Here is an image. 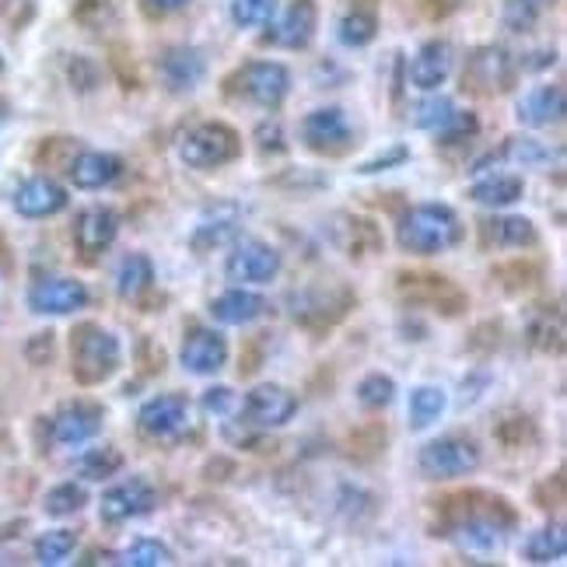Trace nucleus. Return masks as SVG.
Wrapping results in <instances>:
<instances>
[{
    "instance_id": "1",
    "label": "nucleus",
    "mask_w": 567,
    "mask_h": 567,
    "mask_svg": "<svg viewBox=\"0 0 567 567\" xmlns=\"http://www.w3.org/2000/svg\"><path fill=\"white\" fill-rule=\"evenodd\" d=\"M518 526V512L508 497L491 491H460L439 501V522L431 536L460 543L463 550L491 554Z\"/></svg>"
},
{
    "instance_id": "2",
    "label": "nucleus",
    "mask_w": 567,
    "mask_h": 567,
    "mask_svg": "<svg viewBox=\"0 0 567 567\" xmlns=\"http://www.w3.org/2000/svg\"><path fill=\"white\" fill-rule=\"evenodd\" d=\"M396 243L410 256H439L463 243V221L445 204L410 207L396 225Z\"/></svg>"
},
{
    "instance_id": "3",
    "label": "nucleus",
    "mask_w": 567,
    "mask_h": 567,
    "mask_svg": "<svg viewBox=\"0 0 567 567\" xmlns=\"http://www.w3.org/2000/svg\"><path fill=\"white\" fill-rule=\"evenodd\" d=\"M123 361L120 340L102 330L99 322H78L71 333V375L78 385H102L116 375Z\"/></svg>"
},
{
    "instance_id": "4",
    "label": "nucleus",
    "mask_w": 567,
    "mask_h": 567,
    "mask_svg": "<svg viewBox=\"0 0 567 567\" xmlns=\"http://www.w3.org/2000/svg\"><path fill=\"white\" fill-rule=\"evenodd\" d=\"M358 305V295L347 284H319V288H305L291 298V316L298 326L312 333L333 330L340 319H347Z\"/></svg>"
},
{
    "instance_id": "5",
    "label": "nucleus",
    "mask_w": 567,
    "mask_h": 567,
    "mask_svg": "<svg viewBox=\"0 0 567 567\" xmlns=\"http://www.w3.org/2000/svg\"><path fill=\"white\" fill-rule=\"evenodd\" d=\"M238 155H243V137L228 123H200L179 144V158L196 172L231 165Z\"/></svg>"
},
{
    "instance_id": "6",
    "label": "nucleus",
    "mask_w": 567,
    "mask_h": 567,
    "mask_svg": "<svg viewBox=\"0 0 567 567\" xmlns=\"http://www.w3.org/2000/svg\"><path fill=\"white\" fill-rule=\"evenodd\" d=\"M291 92V71L277 60H252L228 78V95L252 102L259 109H280Z\"/></svg>"
},
{
    "instance_id": "7",
    "label": "nucleus",
    "mask_w": 567,
    "mask_h": 567,
    "mask_svg": "<svg viewBox=\"0 0 567 567\" xmlns=\"http://www.w3.org/2000/svg\"><path fill=\"white\" fill-rule=\"evenodd\" d=\"M396 291L406 305H413V309H431L439 316H463L466 312V291L460 288V284H452L449 277L442 274H396Z\"/></svg>"
},
{
    "instance_id": "8",
    "label": "nucleus",
    "mask_w": 567,
    "mask_h": 567,
    "mask_svg": "<svg viewBox=\"0 0 567 567\" xmlns=\"http://www.w3.org/2000/svg\"><path fill=\"white\" fill-rule=\"evenodd\" d=\"M518 74V63L505 47H476L466 56L463 68V92L480 95V99H494L505 95Z\"/></svg>"
},
{
    "instance_id": "9",
    "label": "nucleus",
    "mask_w": 567,
    "mask_h": 567,
    "mask_svg": "<svg viewBox=\"0 0 567 567\" xmlns=\"http://www.w3.org/2000/svg\"><path fill=\"white\" fill-rule=\"evenodd\" d=\"M417 466L427 480H455L480 470V449L466 434H445L421 449Z\"/></svg>"
},
{
    "instance_id": "10",
    "label": "nucleus",
    "mask_w": 567,
    "mask_h": 567,
    "mask_svg": "<svg viewBox=\"0 0 567 567\" xmlns=\"http://www.w3.org/2000/svg\"><path fill=\"white\" fill-rule=\"evenodd\" d=\"M301 141L309 151L316 155H343V151H351L354 144V134H351V123H347L343 109L330 105V109H316L301 120Z\"/></svg>"
},
{
    "instance_id": "11",
    "label": "nucleus",
    "mask_w": 567,
    "mask_h": 567,
    "mask_svg": "<svg viewBox=\"0 0 567 567\" xmlns=\"http://www.w3.org/2000/svg\"><path fill=\"white\" fill-rule=\"evenodd\" d=\"M280 252L270 243H259V238H246L228 252L225 277L231 284H270L280 274Z\"/></svg>"
},
{
    "instance_id": "12",
    "label": "nucleus",
    "mask_w": 567,
    "mask_h": 567,
    "mask_svg": "<svg viewBox=\"0 0 567 567\" xmlns=\"http://www.w3.org/2000/svg\"><path fill=\"white\" fill-rule=\"evenodd\" d=\"M189 421V400L179 392H165V396L147 400L137 413V427L151 442H172L179 439Z\"/></svg>"
},
{
    "instance_id": "13",
    "label": "nucleus",
    "mask_w": 567,
    "mask_h": 567,
    "mask_svg": "<svg viewBox=\"0 0 567 567\" xmlns=\"http://www.w3.org/2000/svg\"><path fill=\"white\" fill-rule=\"evenodd\" d=\"M102 406L92 403V400H71L63 403L53 421H50V439L53 445H63V449H74V445H84L89 439L102 431Z\"/></svg>"
},
{
    "instance_id": "14",
    "label": "nucleus",
    "mask_w": 567,
    "mask_h": 567,
    "mask_svg": "<svg viewBox=\"0 0 567 567\" xmlns=\"http://www.w3.org/2000/svg\"><path fill=\"white\" fill-rule=\"evenodd\" d=\"M155 487L147 484V480L134 476V480H126V484H116V487H109L99 501V515L105 526H123V522L130 518H141L147 515L151 508H155Z\"/></svg>"
},
{
    "instance_id": "15",
    "label": "nucleus",
    "mask_w": 567,
    "mask_h": 567,
    "mask_svg": "<svg viewBox=\"0 0 567 567\" xmlns=\"http://www.w3.org/2000/svg\"><path fill=\"white\" fill-rule=\"evenodd\" d=\"M89 305V288L74 277H42L29 288V309L39 316H71Z\"/></svg>"
},
{
    "instance_id": "16",
    "label": "nucleus",
    "mask_w": 567,
    "mask_h": 567,
    "mask_svg": "<svg viewBox=\"0 0 567 567\" xmlns=\"http://www.w3.org/2000/svg\"><path fill=\"white\" fill-rule=\"evenodd\" d=\"M120 235V214L113 207H89L74 217V249L84 264L99 259Z\"/></svg>"
},
{
    "instance_id": "17",
    "label": "nucleus",
    "mask_w": 567,
    "mask_h": 567,
    "mask_svg": "<svg viewBox=\"0 0 567 567\" xmlns=\"http://www.w3.org/2000/svg\"><path fill=\"white\" fill-rule=\"evenodd\" d=\"M295 413H298V396L274 382L256 385L243 403V417L252 427H284Z\"/></svg>"
},
{
    "instance_id": "18",
    "label": "nucleus",
    "mask_w": 567,
    "mask_h": 567,
    "mask_svg": "<svg viewBox=\"0 0 567 567\" xmlns=\"http://www.w3.org/2000/svg\"><path fill=\"white\" fill-rule=\"evenodd\" d=\"M179 361L189 375H217L228 364V340L207 326H193L183 337Z\"/></svg>"
},
{
    "instance_id": "19",
    "label": "nucleus",
    "mask_w": 567,
    "mask_h": 567,
    "mask_svg": "<svg viewBox=\"0 0 567 567\" xmlns=\"http://www.w3.org/2000/svg\"><path fill=\"white\" fill-rule=\"evenodd\" d=\"M330 235L333 243L351 256L358 259V264H364V259H372L385 249V238L379 231L375 221H368V217H354V214H337L333 225H330Z\"/></svg>"
},
{
    "instance_id": "20",
    "label": "nucleus",
    "mask_w": 567,
    "mask_h": 567,
    "mask_svg": "<svg viewBox=\"0 0 567 567\" xmlns=\"http://www.w3.org/2000/svg\"><path fill=\"white\" fill-rule=\"evenodd\" d=\"M476 231L484 249H533L539 243L536 225L529 217H515V214L484 217V221H476Z\"/></svg>"
},
{
    "instance_id": "21",
    "label": "nucleus",
    "mask_w": 567,
    "mask_h": 567,
    "mask_svg": "<svg viewBox=\"0 0 567 567\" xmlns=\"http://www.w3.org/2000/svg\"><path fill=\"white\" fill-rule=\"evenodd\" d=\"M158 74L168 92H193L207 74V60L193 47H172L158 60Z\"/></svg>"
},
{
    "instance_id": "22",
    "label": "nucleus",
    "mask_w": 567,
    "mask_h": 567,
    "mask_svg": "<svg viewBox=\"0 0 567 567\" xmlns=\"http://www.w3.org/2000/svg\"><path fill=\"white\" fill-rule=\"evenodd\" d=\"M452 60H455L452 42H445V39L424 42V47L417 50V56H413V63H410V84H413V89H421V92H434L452 74Z\"/></svg>"
},
{
    "instance_id": "23",
    "label": "nucleus",
    "mask_w": 567,
    "mask_h": 567,
    "mask_svg": "<svg viewBox=\"0 0 567 567\" xmlns=\"http://www.w3.org/2000/svg\"><path fill=\"white\" fill-rule=\"evenodd\" d=\"M316 29H319L316 0H295V4L288 8V14L280 18V25L267 35V42L284 47V50H305L316 39Z\"/></svg>"
},
{
    "instance_id": "24",
    "label": "nucleus",
    "mask_w": 567,
    "mask_h": 567,
    "mask_svg": "<svg viewBox=\"0 0 567 567\" xmlns=\"http://www.w3.org/2000/svg\"><path fill=\"white\" fill-rule=\"evenodd\" d=\"M68 207V189L50 176H35L29 183H21L14 193V210L21 217H53Z\"/></svg>"
},
{
    "instance_id": "25",
    "label": "nucleus",
    "mask_w": 567,
    "mask_h": 567,
    "mask_svg": "<svg viewBox=\"0 0 567 567\" xmlns=\"http://www.w3.org/2000/svg\"><path fill=\"white\" fill-rule=\"evenodd\" d=\"M120 172L123 162L116 155H105V151H81L68 165V176L78 189H102L109 183H116Z\"/></svg>"
},
{
    "instance_id": "26",
    "label": "nucleus",
    "mask_w": 567,
    "mask_h": 567,
    "mask_svg": "<svg viewBox=\"0 0 567 567\" xmlns=\"http://www.w3.org/2000/svg\"><path fill=\"white\" fill-rule=\"evenodd\" d=\"M267 309H270L267 298L256 291H246V288H231L210 301V316L225 326H249L256 319H264Z\"/></svg>"
},
{
    "instance_id": "27",
    "label": "nucleus",
    "mask_w": 567,
    "mask_h": 567,
    "mask_svg": "<svg viewBox=\"0 0 567 567\" xmlns=\"http://www.w3.org/2000/svg\"><path fill=\"white\" fill-rule=\"evenodd\" d=\"M518 123L526 126H550V123H560L564 120V89L560 84H539L533 89L526 99L518 102Z\"/></svg>"
},
{
    "instance_id": "28",
    "label": "nucleus",
    "mask_w": 567,
    "mask_h": 567,
    "mask_svg": "<svg viewBox=\"0 0 567 567\" xmlns=\"http://www.w3.org/2000/svg\"><path fill=\"white\" fill-rule=\"evenodd\" d=\"M501 162L543 165V162H550V151L543 147L539 141H533V137H508L505 147H501V151H491V155H487V158H480L470 172H487L491 165H501Z\"/></svg>"
},
{
    "instance_id": "29",
    "label": "nucleus",
    "mask_w": 567,
    "mask_h": 567,
    "mask_svg": "<svg viewBox=\"0 0 567 567\" xmlns=\"http://www.w3.org/2000/svg\"><path fill=\"white\" fill-rule=\"evenodd\" d=\"M522 193H526L522 176H487L470 186V200L484 207H512L522 200Z\"/></svg>"
},
{
    "instance_id": "30",
    "label": "nucleus",
    "mask_w": 567,
    "mask_h": 567,
    "mask_svg": "<svg viewBox=\"0 0 567 567\" xmlns=\"http://www.w3.org/2000/svg\"><path fill=\"white\" fill-rule=\"evenodd\" d=\"M151 288H155V267H151V259L147 256H126L120 270H116V291L120 298L126 301H137L144 298Z\"/></svg>"
},
{
    "instance_id": "31",
    "label": "nucleus",
    "mask_w": 567,
    "mask_h": 567,
    "mask_svg": "<svg viewBox=\"0 0 567 567\" xmlns=\"http://www.w3.org/2000/svg\"><path fill=\"white\" fill-rule=\"evenodd\" d=\"M238 228V210L235 207H217L214 217H204L200 225L193 231V249L196 252H207L214 246H221L228 235H235Z\"/></svg>"
},
{
    "instance_id": "32",
    "label": "nucleus",
    "mask_w": 567,
    "mask_h": 567,
    "mask_svg": "<svg viewBox=\"0 0 567 567\" xmlns=\"http://www.w3.org/2000/svg\"><path fill=\"white\" fill-rule=\"evenodd\" d=\"M526 337H529V343L536 347V351H543V354H560L564 351V316L554 309H543V312H536L533 316V322H529V330H526Z\"/></svg>"
},
{
    "instance_id": "33",
    "label": "nucleus",
    "mask_w": 567,
    "mask_h": 567,
    "mask_svg": "<svg viewBox=\"0 0 567 567\" xmlns=\"http://www.w3.org/2000/svg\"><path fill=\"white\" fill-rule=\"evenodd\" d=\"M494 434H497V442L505 449H512V452L539 442V431H536L533 417H529V413H518V410L501 413V421L494 424Z\"/></svg>"
},
{
    "instance_id": "34",
    "label": "nucleus",
    "mask_w": 567,
    "mask_h": 567,
    "mask_svg": "<svg viewBox=\"0 0 567 567\" xmlns=\"http://www.w3.org/2000/svg\"><path fill=\"white\" fill-rule=\"evenodd\" d=\"M445 392L439 385H421V389H413L410 392V427L413 431H424L431 427L434 421L445 413Z\"/></svg>"
},
{
    "instance_id": "35",
    "label": "nucleus",
    "mask_w": 567,
    "mask_h": 567,
    "mask_svg": "<svg viewBox=\"0 0 567 567\" xmlns=\"http://www.w3.org/2000/svg\"><path fill=\"white\" fill-rule=\"evenodd\" d=\"M375 32H379V21H375V14L368 11V8L347 11V14L340 18V29H337L340 42H343V47H351V50L368 47V42L375 39Z\"/></svg>"
},
{
    "instance_id": "36",
    "label": "nucleus",
    "mask_w": 567,
    "mask_h": 567,
    "mask_svg": "<svg viewBox=\"0 0 567 567\" xmlns=\"http://www.w3.org/2000/svg\"><path fill=\"white\" fill-rule=\"evenodd\" d=\"M567 550V533L564 526H547L529 536L526 543V560L529 564H550V560H560Z\"/></svg>"
},
{
    "instance_id": "37",
    "label": "nucleus",
    "mask_w": 567,
    "mask_h": 567,
    "mask_svg": "<svg viewBox=\"0 0 567 567\" xmlns=\"http://www.w3.org/2000/svg\"><path fill=\"white\" fill-rule=\"evenodd\" d=\"M123 470V452L113 445H102V449H89L78 460V473L84 480H109Z\"/></svg>"
},
{
    "instance_id": "38",
    "label": "nucleus",
    "mask_w": 567,
    "mask_h": 567,
    "mask_svg": "<svg viewBox=\"0 0 567 567\" xmlns=\"http://www.w3.org/2000/svg\"><path fill=\"white\" fill-rule=\"evenodd\" d=\"M74 547H78V533H71V529H53V533H42L39 539H35V560L39 564H63L71 554H74Z\"/></svg>"
},
{
    "instance_id": "39",
    "label": "nucleus",
    "mask_w": 567,
    "mask_h": 567,
    "mask_svg": "<svg viewBox=\"0 0 567 567\" xmlns=\"http://www.w3.org/2000/svg\"><path fill=\"white\" fill-rule=\"evenodd\" d=\"M84 505H89V491H84L81 484H60L42 497V508H47V515H53V518L74 515Z\"/></svg>"
},
{
    "instance_id": "40",
    "label": "nucleus",
    "mask_w": 567,
    "mask_h": 567,
    "mask_svg": "<svg viewBox=\"0 0 567 567\" xmlns=\"http://www.w3.org/2000/svg\"><path fill=\"white\" fill-rule=\"evenodd\" d=\"M392 396H396V382H392L389 375H382V372L364 375L361 385H358V403L364 410H382V406L392 403Z\"/></svg>"
},
{
    "instance_id": "41",
    "label": "nucleus",
    "mask_w": 567,
    "mask_h": 567,
    "mask_svg": "<svg viewBox=\"0 0 567 567\" xmlns=\"http://www.w3.org/2000/svg\"><path fill=\"white\" fill-rule=\"evenodd\" d=\"M277 14V0H231V18L238 29H259L274 21Z\"/></svg>"
},
{
    "instance_id": "42",
    "label": "nucleus",
    "mask_w": 567,
    "mask_h": 567,
    "mask_svg": "<svg viewBox=\"0 0 567 567\" xmlns=\"http://www.w3.org/2000/svg\"><path fill=\"white\" fill-rule=\"evenodd\" d=\"M452 113H455L452 99H445V95H431V99H424L417 109H413V123H417L421 130H431V134H439V130L452 120Z\"/></svg>"
},
{
    "instance_id": "43",
    "label": "nucleus",
    "mask_w": 567,
    "mask_h": 567,
    "mask_svg": "<svg viewBox=\"0 0 567 567\" xmlns=\"http://www.w3.org/2000/svg\"><path fill=\"white\" fill-rule=\"evenodd\" d=\"M123 564L130 567H158V564H172V550L158 539H137L134 547H126Z\"/></svg>"
},
{
    "instance_id": "44",
    "label": "nucleus",
    "mask_w": 567,
    "mask_h": 567,
    "mask_svg": "<svg viewBox=\"0 0 567 567\" xmlns=\"http://www.w3.org/2000/svg\"><path fill=\"white\" fill-rule=\"evenodd\" d=\"M74 18L84 29H105L116 21V0H78Z\"/></svg>"
},
{
    "instance_id": "45",
    "label": "nucleus",
    "mask_w": 567,
    "mask_h": 567,
    "mask_svg": "<svg viewBox=\"0 0 567 567\" xmlns=\"http://www.w3.org/2000/svg\"><path fill=\"white\" fill-rule=\"evenodd\" d=\"M476 130H480V123L473 113H452V120L434 137H439V144H463V141L476 137Z\"/></svg>"
},
{
    "instance_id": "46",
    "label": "nucleus",
    "mask_w": 567,
    "mask_h": 567,
    "mask_svg": "<svg viewBox=\"0 0 567 567\" xmlns=\"http://www.w3.org/2000/svg\"><path fill=\"white\" fill-rule=\"evenodd\" d=\"M497 277H515V280H508V284H505V291H508V295H522V291H529L533 284L539 280V267H536V264H522V259H515V264L501 267V270H497Z\"/></svg>"
},
{
    "instance_id": "47",
    "label": "nucleus",
    "mask_w": 567,
    "mask_h": 567,
    "mask_svg": "<svg viewBox=\"0 0 567 567\" xmlns=\"http://www.w3.org/2000/svg\"><path fill=\"white\" fill-rule=\"evenodd\" d=\"M539 8L533 4V0H508V8H505V25L512 32H529L533 29V21H536Z\"/></svg>"
},
{
    "instance_id": "48",
    "label": "nucleus",
    "mask_w": 567,
    "mask_h": 567,
    "mask_svg": "<svg viewBox=\"0 0 567 567\" xmlns=\"http://www.w3.org/2000/svg\"><path fill=\"white\" fill-rule=\"evenodd\" d=\"M56 333H35L29 343H25V358L35 364V368H42V364H50L53 361V351H56V340H53Z\"/></svg>"
},
{
    "instance_id": "49",
    "label": "nucleus",
    "mask_w": 567,
    "mask_h": 567,
    "mask_svg": "<svg viewBox=\"0 0 567 567\" xmlns=\"http://www.w3.org/2000/svg\"><path fill=\"white\" fill-rule=\"evenodd\" d=\"M410 158V151L403 147V144H396V147H389L385 155H379V158H372V162H364L358 172L361 176H375V172H385V168H392V165H403Z\"/></svg>"
},
{
    "instance_id": "50",
    "label": "nucleus",
    "mask_w": 567,
    "mask_h": 567,
    "mask_svg": "<svg viewBox=\"0 0 567 567\" xmlns=\"http://www.w3.org/2000/svg\"><path fill=\"white\" fill-rule=\"evenodd\" d=\"M71 81H74V89H78V92H92L95 84H99L95 63H92V60H84V56H74V60H71Z\"/></svg>"
},
{
    "instance_id": "51",
    "label": "nucleus",
    "mask_w": 567,
    "mask_h": 567,
    "mask_svg": "<svg viewBox=\"0 0 567 567\" xmlns=\"http://www.w3.org/2000/svg\"><path fill=\"white\" fill-rule=\"evenodd\" d=\"M231 406H235V392L228 385H214V389L204 392V410L207 413H217V417H221V413H228Z\"/></svg>"
},
{
    "instance_id": "52",
    "label": "nucleus",
    "mask_w": 567,
    "mask_h": 567,
    "mask_svg": "<svg viewBox=\"0 0 567 567\" xmlns=\"http://www.w3.org/2000/svg\"><path fill=\"white\" fill-rule=\"evenodd\" d=\"M256 144H259V151H284V130H280V123H259L256 126Z\"/></svg>"
},
{
    "instance_id": "53",
    "label": "nucleus",
    "mask_w": 567,
    "mask_h": 567,
    "mask_svg": "<svg viewBox=\"0 0 567 567\" xmlns=\"http://www.w3.org/2000/svg\"><path fill=\"white\" fill-rule=\"evenodd\" d=\"M189 0H141V11L147 14V18H165V14H172V11H179V8H186Z\"/></svg>"
},
{
    "instance_id": "54",
    "label": "nucleus",
    "mask_w": 567,
    "mask_h": 567,
    "mask_svg": "<svg viewBox=\"0 0 567 567\" xmlns=\"http://www.w3.org/2000/svg\"><path fill=\"white\" fill-rule=\"evenodd\" d=\"M4 120H8V102L0 99V123H4Z\"/></svg>"
},
{
    "instance_id": "55",
    "label": "nucleus",
    "mask_w": 567,
    "mask_h": 567,
    "mask_svg": "<svg viewBox=\"0 0 567 567\" xmlns=\"http://www.w3.org/2000/svg\"><path fill=\"white\" fill-rule=\"evenodd\" d=\"M0 71H4V60H0Z\"/></svg>"
},
{
    "instance_id": "56",
    "label": "nucleus",
    "mask_w": 567,
    "mask_h": 567,
    "mask_svg": "<svg viewBox=\"0 0 567 567\" xmlns=\"http://www.w3.org/2000/svg\"><path fill=\"white\" fill-rule=\"evenodd\" d=\"M449 4H455V0H449Z\"/></svg>"
}]
</instances>
